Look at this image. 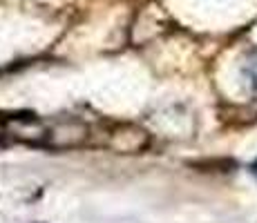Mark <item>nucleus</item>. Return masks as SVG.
<instances>
[{"label": "nucleus", "mask_w": 257, "mask_h": 223, "mask_svg": "<svg viewBox=\"0 0 257 223\" xmlns=\"http://www.w3.org/2000/svg\"><path fill=\"white\" fill-rule=\"evenodd\" d=\"M253 174L257 176V161H255V165H253Z\"/></svg>", "instance_id": "obj_1"}]
</instances>
